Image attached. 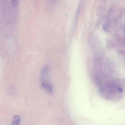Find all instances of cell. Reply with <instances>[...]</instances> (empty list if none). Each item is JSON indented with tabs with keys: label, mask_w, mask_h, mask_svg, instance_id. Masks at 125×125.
<instances>
[{
	"label": "cell",
	"mask_w": 125,
	"mask_h": 125,
	"mask_svg": "<svg viewBox=\"0 0 125 125\" xmlns=\"http://www.w3.org/2000/svg\"><path fill=\"white\" fill-rule=\"evenodd\" d=\"M40 86L43 89L49 93H51L53 90L51 83L48 81L43 79L40 82Z\"/></svg>",
	"instance_id": "1"
},
{
	"label": "cell",
	"mask_w": 125,
	"mask_h": 125,
	"mask_svg": "<svg viewBox=\"0 0 125 125\" xmlns=\"http://www.w3.org/2000/svg\"><path fill=\"white\" fill-rule=\"evenodd\" d=\"M50 71L49 66L46 65L44 66L42 69L41 71V75L43 77H45L48 75Z\"/></svg>",
	"instance_id": "2"
},
{
	"label": "cell",
	"mask_w": 125,
	"mask_h": 125,
	"mask_svg": "<svg viewBox=\"0 0 125 125\" xmlns=\"http://www.w3.org/2000/svg\"><path fill=\"white\" fill-rule=\"evenodd\" d=\"M21 122V119L18 116L15 115L14 116L12 123V125H19Z\"/></svg>",
	"instance_id": "3"
},
{
	"label": "cell",
	"mask_w": 125,
	"mask_h": 125,
	"mask_svg": "<svg viewBox=\"0 0 125 125\" xmlns=\"http://www.w3.org/2000/svg\"><path fill=\"white\" fill-rule=\"evenodd\" d=\"M19 0H11L12 4L13 7L16 8L18 4Z\"/></svg>",
	"instance_id": "4"
},
{
	"label": "cell",
	"mask_w": 125,
	"mask_h": 125,
	"mask_svg": "<svg viewBox=\"0 0 125 125\" xmlns=\"http://www.w3.org/2000/svg\"><path fill=\"white\" fill-rule=\"evenodd\" d=\"M108 46L109 48H111L113 46V44L110 41H108Z\"/></svg>",
	"instance_id": "5"
},
{
	"label": "cell",
	"mask_w": 125,
	"mask_h": 125,
	"mask_svg": "<svg viewBox=\"0 0 125 125\" xmlns=\"http://www.w3.org/2000/svg\"><path fill=\"white\" fill-rule=\"evenodd\" d=\"M103 28L105 32H108L107 26L106 25H105L104 26Z\"/></svg>",
	"instance_id": "6"
}]
</instances>
